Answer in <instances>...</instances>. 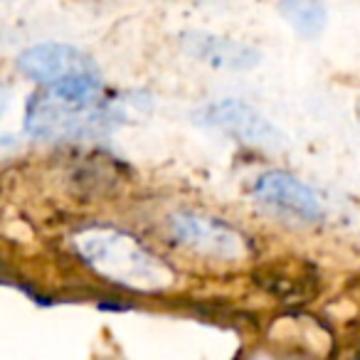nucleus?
Here are the masks:
<instances>
[{
    "instance_id": "8",
    "label": "nucleus",
    "mask_w": 360,
    "mask_h": 360,
    "mask_svg": "<svg viewBox=\"0 0 360 360\" xmlns=\"http://www.w3.org/2000/svg\"><path fill=\"white\" fill-rule=\"evenodd\" d=\"M279 13L301 37H316L328 22V11L321 0H279Z\"/></svg>"
},
{
    "instance_id": "1",
    "label": "nucleus",
    "mask_w": 360,
    "mask_h": 360,
    "mask_svg": "<svg viewBox=\"0 0 360 360\" xmlns=\"http://www.w3.org/2000/svg\"><path fill=\"white\" fill-rule=\"evenodd\" d=\"M84 262L104 279L139 291H158L173 284V271L136 237L111 227H91L75 237Z\"/></svg>"
},
{
    "instance_id": "6",
    "label": "nucleus",
    "mask_w": 360,
    "mask_h": 360,
    "mask_svg": "<svg viewBox=\"0 0 360 360\" xmlns=\"http://www.w3.org/2000/svg\"><path fill=\"white\" fill-rule=\"evenodd\" d=\"M255 198L271 210L294 215L304 222H316L323 217V202L306 183L284 170H269L255 183Z\"/></svg>"
},
{
    "instance_id": "3",
    "label": "nucleus",
    "mask_w": 360,
    "mask_h": 360,
    "mask_svg": "<svg viewBox=\"0 0 360 360\" xmlns=\"http://www.w3.org/2000/svg\"><path fill=\"white\" fill-rule=\"evenodd\" d=\"M202 126H212L259 148H284L286 139L264 114L240 99H222L202 106L195 114Z\"/></svg>"
},
{
    "instance_id": "7",
    "label": "nucleus",
    "mask_w": 360,
    "mask_h": 360,
    "mask_svg": "<svg viewBox=\"0 0 360 360\" xmlns=\"http://www.w3.org/2000/svg\"><path fill=\"white\" fill-rule=\"evenodd\" d=\"M180 45L188 55L212 70L247 72L262 60V52L257 47L222 35H212V32H186Z\"/></svg>"
},
{
    "instance_id": "5",
    "label": "nucleus",
    "mask_w": 360,
    "mask_h": 360,
    "mask_svg": "<svg viewBox=\"0 0 360 360\" xmlns=\"http://www.w3.org/2000/svg\"><path fill=\"white\" fill-rule=\"evenodd\" d=\"M18 70L32 82L42 84L45 89L65 84L79 75H91L99 72L91 57H86L82 50L72 45H60V42H47L25 50L18 57Z\"/></svg>"
},
{
    "instance_id": "2",
    "label": "nucleus",
    "mask_w": 360,
    "mask_h": 360,
    "mask_svg": "<svg viewBox=\"0 0 360 360\" xmlns=\"http://www.w3.org/2000/svg\"><path fill=\"white\" fill-rule=\"evenodd\" d=\"M124 121V109L116 101L72 104L50 91L30 99L25 111V131L40 141H79L109 136Z\"/></svg>"
},
{
    "instance_id": "4",
    "label": "nucleus",
    "mask_w": 360,
    "mask_h": 360,
    "mask_svg": "<svg viewBox=\"0 0 360 360\" xmlns=\"http://www.w3.org/2000/svg\"><path fill=\"white\" fill-rule=\"evenodd\" d=\"M170 232L180 245L212 259H240L247 255V240L230 225L198 212H175L168 220Z\"/></svg>"
}]
</instances>
